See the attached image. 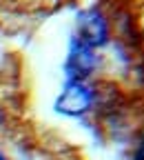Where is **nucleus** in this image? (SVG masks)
Masks as SVG:
<instances>
[{"label": "nucleus", "mask_w": 144, "mask_h": 160, "mask_svg": "<svg viewBox=\"0 0 144 160\" xmlns=\"http://www.w3.org/2000/svg\"><path fill=\"white\" fill-rule=\"evenodd\" d=\"M109 40V25L98 11H87L84 16H80L78 22V45L95 49L100 45H104Z\"/></svg>", "instance_id": "obj_1"}, {"label": "nucleus", "mask_w": 144, "mask_h": 160, "mask_svg": "<svg viewBox=\"0 0 144 160\" xmlns=\"http://www.w3.org/2000/svg\"><path fill=\"white\" fill-rule=\"evenodd\" d=\"M93 105V91L82 82V80H71L65 87L62 96L58 98V109L69 116H80L89 111Z\"/></svg>", "instance_id": "obj_2"}, {"label": "nucleus", "mask_w": 144, "mask_h": 160, "mask_svg": "<svg viewBox=\"0 0 144 160\" xmlns=\"http://www.w3.org/2000/svg\"><path fill=\"white\" fill-rule=\"evenodd\" d=\"M98 62V58L93 53V49H87L82 45H75L71 56H69V73H71V80H82L84 76H89L93 71Z\"/></svg>", "instance_id": "obj_3"}, {"label": "nucleus", "mask_w": 144, "mask_h": 160, "mask_svg": "<svg viewBox=\"0 0 144 160\" xmlns=\"http://www.w3.org/2000/svg\"><path fill=\"white\" fill-rule=\"evenodd\" d=\"M137 160H144V136H142V140H140V149H137V156H135Z\"/></svg>", "instance_id": "obj_4"}, {"label": "nucleus", "mask_w": 144, "mask_h": 160, "mask_svg": "<svg viewBox=\"0 0 144 160\" xmlns=\"http://www.w3.org/2000/svg\"><path fill=\"white\" fill-rule=\"evenodd\" d=\"M0 160H7V158H5V156H2V153H0Z\"/></svg>", "instance_id": "obj_5"}]
</instances>
